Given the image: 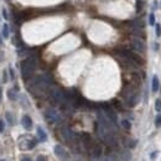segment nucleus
<instances>
[{
	"label": "nucleus",
	"instance_id": "obj_1",
	"mask_svg": "<svg viewBox=\"0 0 161 161\" xmlns=\"http://www.w3.org/2000/svg\"><path fill=\"white\" fill-rule=\"evenodd\" d=\"M36 67H37V58L35 56H30L21 62V75L24 78H29L30 76H32Z\"/></svg>",
	"mask_w": 161,
	"mask_h": 161
},
{
	"label": "nucleus",
	"instance_id": "obj_2",
	"mask_svg": "<svg viewBox=\"0 0 161 161\" xmlns=\"http://www.w3.org/2000/svg\"><path fill=\"white\" fill-rule=\"evenodd\" d=\"M45 118H46V120H47V123L50 124H55L60 120V115H58V113H57L53 108H49V109H46V112H45Z\"/></svg>",
	"mask_w": 161,
	"mask_h": 161
},
{
	"label": "nucleus",
	"instance_id": "obj_3",
	"mask_svg": "<svg viewBox=\"0 0 161 161\" xmlns=\"http://www.w3.org/2000/svg\"><path fill=\"white\" fill-rule=\"evenodd\" d=\"M51 97H52L53 102L56 103H62L66 101V93L62 89H60V88H53L51 91Z\"/></svg>",
	"mask_w": 161,
	"mask_h": 161
},
{
	"label": "nucleus",
	"instance_id": "obj_4",
	"mask_svg": "<svg viewBox=\"0 0 161 161\" xmlns=\"http://www.w3.org/2000/svg\"><path fill=\"white\" fill-rule=\"evenodd\" d=\"M55 154H56V156L58 157L60 160H62V161H67L70 159V155H68V153H67V150L62 146V145H56L55 146Z\"/></svg>",
	"mask_w": 161,
	"mask_h": 161
},
{
	"label": "nucleus",
	"instance_id": "obj_5",
	"mask_svg": "<svg viewBox=\"0 0 161 161\" xmlns=\"http://www.w3.org/2000/svg\"><path fill=\"white\" fill-rule=\"evenodd\" d=\"M24 143L20 145V149H26V150H31L36 146L37 144V140L35 138H31V136H24Z\"/></svg>",
	"mask_w": 161,
	"mask_h": 161
},
{
	"label": "nucleus",
	"instance_id": "obj_6",
	"mask_svg": "<svg viewBox=\"0 0 161 161\" xmlns=\"http://www.w3.org/2000/svg\"><path fill=\"white\" fill-rule=\"evenodd\" d=\"M103 108H104V112H105V117H107L113 124H117L118 118H117V114H115V112H114V109H113L112 107H109L108 104L104 105Z\"/></svg>",
	"mask_w": 161,
	"mask_h": 161
},
{
	"label": "nucleus",
	"instance_id": "obj_7",
	"mask_svg": "<svg viewBox=\"0 0 161 161\" xmlns=\"http://www.w3.org/2000/svg\"><path fill=\"white\" fill-rule=\"evenodd\" d=\"M131 46H133V49L134 50H136L138 52H144V50H145V45L144 42L140 39H133L131 40Z\"/></svg>",
	"mask_w": 161,
	"mask_h": 161
},
{
	"label": "nucleus",
	"instance_id": "obj_8",
	"mask_svg": "<svg viewBox=\"0 0 161 161\" xmlns=\"http://www.w3.org/2000/svg\"><path fill=\"white\" fill-rule=\"evenodd\" d=\"M21 124H22V127L26 129V130H31V129H32V120H31V118L29 115H24L22 117Z\"/></svg>",
	"mask_w": 161,
	"mask_h": 161
},
{
	"label": "nucleus",
	"instance_id": "obj_9",
	"mask_svg": "<svg viewBox=\"0 0 161 161\" xmlns=\"http://www.w3.org/2000/svg\"><path fill=\"white\" fill-rule=\"evenodd\" d=\"M37 135H39V139L41 141H46V140H47V134H46V131L41 127L37 128Z\"/></svg>",
	"mask_w": 161,
	"mask_h": 161
},
{
	"label": "nucleus",
	"instance_id": "obj_10",
	"mask_svg": "<svg viewBox=\"0 0 161 161\" xmlns=\"http://www.w3.org/2000/svg\"><path fill=\"white\" fill-rule=\"evenodd\" d=\"M159 87H160V82H159V78L157 76H154L153 77V92H157L159 91Z\"/></svg>",
	"mask_w": 161,
	"mask_h": 161
},
{
	"label": "nucleus",
	"instance_id": "obj_11",
	"mask_svg": "<svg viewBox=\"0 0 161 161\" xmlns=\"http://www.w3.org/2000/svg\"><path fill=\"white\" fill-rule=\"evenodd\" d=\"M8 96H9V99H11V101H15L16 99V93H15V91L14 89H10L9 92H8Z\"/></svg>",
	"mask_w": 161,
	"mask_h": 161
},
{
	"label": "nucleus",
	"instance_id": "obj_12",
	"mask_svg": "<svg viewBox=\"0 0 161 161\" xmlns=\"http://www.w3.org/2000/svg\"><path fill=\"white\" fill-rule=\"evenodd\" d=\"M3 36L5 39L9 37V26L6 24H4V26H3Z\"/></svg>",
	"mask_w": 161,
	"mask_h": 161
},
{
	"label": "nucleus",
	"instance_id": "obj_13",
	"mask_svg": "<svg viewBox=\"0 0 161 161\" xmlns=\"http://www.w3.org/2000/svg\"><path fill=\"white\" fill-rule=\"evenodd\" d=\"M155 125L156 127H161V114H159V115H156V118H155Z\"/></svg>",
	"mask_w": 161,
	"mask_h": 161
},
{
	"label": "nucleus",
	"instance_id": "obj_14",
	"mask_svg": "<svg viewBox=\"0 0 161 161\" xmlns=\"http://www.w3.org/2000/svg\"><path fill=\"white\" fill-rule=\"evenodd\" d=\"M155 109L157 112H161V99H156V102H155Z\"/></svg>",
	"mask_w": 161,
	"mask_h": 161
},
{
	"label": "nucleus",
	"instance_id": "obj_15",
	"mask_svg": "<svg viewBox=\"0 0 161 161\" xmlns=\"http://www.w3.org/2000/svg\"><path fill=\"white\" fill-rule=\"evenodd\" d=\"M122 125L125 128V129H130V122H129V120H125V119H124V120L122 122Z\"/></svg>",
	"mask_w": 161,
	"mask_h": 161
},
{
	"label": "nucleus",
	"instance_id": "obj_16",
	"mask_svg": "<svg viewBox=\"0 0 161 161\" xmlns=\"http://www.w3.org/2000/svg\"><path fill=\"white\" fill-rule=\"evenodd\" d=\"M149 24H150V25H155V16H154V14H150V16H149Z\"/></svg>",
	"mask_w": 161,
	"mask_h": 161
},
{
	"label": "nucleus",
	"instance_id": "obj_17",
	"mask_svg": "<svg viewBox=\"0 0 161 161\" xmlns=\"http://www.w3.org/2000/svg\"><path fill=\"white\" fill-rule=\"evenodd\" d=\"M6 119H8V122L13 125V124H14V119H13V117H11V114H10V113H6Z\"/></svg>",
	"mask_w": 161,
	"mask_h": 161
},
{
	"label": "nucleus",
	"instance_id": "obj_18",
	"mask_svg": "<svg viewBox=\"0 0 161 161\" xmlns=\"http://www.w3.org/2000/svg\"><path fill=\"white\" fill-rule=\"evenodd\" d=\"M156 35L161 36V25L160 24H156Z\"/></svg>",
	"mask_w": 161,
	"mask_h": 161
},
{
	"label": "nucleus",
	"instance_id": "obj_19",
	"mask_svg": "<svg viewBox=\"0 0 161 161\" xmlns=\"http://www.w3.org/2000/svg\"><path fill=\"white\" fill-rule=\"evenodd\" d=\"M36 161H47V159H46L44 155H39V156L36 157Z\"/></svg>",
	"mask_w": 161,
	"mask_h": 161
},
{
	"label": "nucleus",
	"instance_id": "obj_20",
	"mask_svg": "<svg viewBox=\"0 0 161 161\" xmlns=\"http://www.w3.org/2000/svg\"><path fill=\"white\" fill-rule=\"evenodd\" d=\"M141 8H143V1H138V11H140V10H141Z\"/></svg>",
	"mask_w": 161,
	"mask_h": 161
},
{
	"label": "nucleus",
	"instance_id": "obj_21",
	"mask_svg": "<svg viewBox=\"0 0 161 161\" xmlns=\"http://www.w3.org/2000/svg\"><path fill=\"white\" fill-rule=\"evenodd\" d=\"M3 131H4V122L0 120V133H3Z\"/></svg>",
	"mask_w": 161,
	"mask_h": 161
},
{
	"label": "nucleus",
	"instance_id": "obj_22",
	"mask_svg": "<svg viewBox=\"0 0 161 161\" xmlns=\"http://www.w3.org/2000/svg\"><path fill=\"white\" fill-rule=\"evenodd\" d=\"M3 16L5 19H8V14H6V10H5V9H3Z\"/></svg>",
	"mask_w": 161,
	"mask_h": 161
},
{
	"label": "nucleus",
	"instance_id": "obj_23",
	"mask_svg": "<svg viewBox=\"0 0 161 161\" xmlns=\"http://www.w3.org/2000/svg\"><path fill=\"white\" fill-rule=\"evenodd\" d=\"M21 161H32V160H31L30 157H27V156H26V157H22V159H21Z\"/></svg>",
	"mask_w": 161,
	"mask_h": 161
},
{
	"label": "nucleus",
	"instance_id": "obj_24",
	"mask_svg": "<svg viewBox=\"0 0 161 161\" xmlns=\"http://www.w3.org/2000/svg\"><path fill=\"white\" fill-rule=\"evenodd\" d=\"M155 155H156V153H153V154H151V157H150V159L154 160V159H155Z\"/></svg>",
	"mask_w": 161,
	"mask_h": 161
},
{
	"label": "nucleus",
	"instance_id": "obj_25",
	"mask_svg": "<svg viewBox=\"0 0 161 161\" xmlns=\"http://www.w3.org/2000/svg\"><path fill=\"white\" fill-rule=\"evenodd\" d=\"M0 45H3V41H1V37H0Z\"/></svg>",
	"mask_w": 161,
	"mask_h": 161
},
{
	"label": "nucleus",
	"instance_id": "obj_26",
	"mask_svg": "<svg viewBox=\"0 0 161 161\" xmlns=\"http://www.w3.org/2000/svg\"><path fill=\"white\" fill-rule=\"evenodd\" d=\"M0 99H1V89H0Z\"/></svg>",
	"mask_w": 161,
	"mask_h": 161
},
{
	"label": "nucleus",
	"instance_id": "obj_27",
	"mask_svg": "<svg viewBox=\"0 0 161 161\" xmlns=\"http://www.w3.org/2000/svg\"><path fill=\"white\" fill-rule=\"evenodd\" d=\"M0 161H6V160H0Z\"/></svg>",
	"mask_w": 161,
	"mask_h": 161
}]
</instances>
